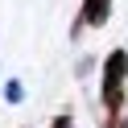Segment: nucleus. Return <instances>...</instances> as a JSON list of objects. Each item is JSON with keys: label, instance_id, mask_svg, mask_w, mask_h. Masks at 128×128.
Wrapping results in <instances>:
<instances>
[{"label": "nucleus", "instance_id": "obj_1", "mask_svg": "<svg viewBox=\"0 0 128 128\" xmlns=\"http://www.w3.org/2000/svg\"><path fill=\"white\" fill-rule=\"evenodd\" d=\"M124 83H128V54L112 50L108 58H103V108H108L112 120L124 108Z\"/></svg>", "mask_w": 128, "mask_h": 128}, {"label": "nucleus", "instance_id": "obj_2", "mask_svg": "<svg viewBox=\"0 0 128 128\" xmlns=\"http://www.w3.org/2000/svg\"><path fill=\"white\" fill-rule=\"evenodd\" d=\"M108 17H112V0H83L78 25H103Z\"/></svg>", "mask_w": 128, "mask_h": 128}, {"label": "nucleus", "instance_id": "obj_4", "mask_svg": "<svg viewBox=\"0 0 128 128\" xmlns=\"http://www.w3.org/2000/svg\"><path fill=\"white\" fill-rule=\"evenodd\" d=\"M50 128H74V120H70V116H58V120H54Z\"/></svg>", "mask_w": 128, "mask_h": 128}, {"label": "nucleus", "instance_id": "obj_3", "mask_svg": "<svg viewBox=\"0 0 128 128\" xmlns=\"http://www.w3.org/2000/svg\"><path fill=\"white\" fill-rule=\"evenodd\" d=\"M21 95H25V91H21V83H8V87H4V99H8V103H17Z\"/></svg>", "mask_w": 128, "mask_h": 128}]
</instances>
